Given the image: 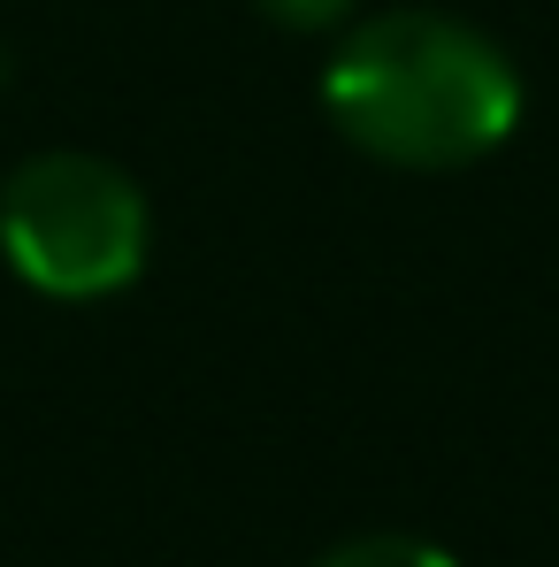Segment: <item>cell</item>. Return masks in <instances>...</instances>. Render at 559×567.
<instances>
[{
    "mask_svg": "<svg viewBox=\"0 0 559 567\" xmlns=\"http://www.w3.org/2000/svg\"><path fill=\"white\" fill-rule=\"evenodd\" d=\"M322 107L391 169H460L506 146V131L521 123V78L475 23L391 8L338 47Z\"/></svg>",
    "mask_w": 559,
    "mask_h": 567,
    "instance_id": "obj_1",
    "label": "cell"
},
{
    "mask_svg": "<svg viewBox=\"0 0 559 567\" xmlns=\"http://www.w3.org/2000/svg\"><path fill=\"white\" fill-rule=\"evenodd\" d=\"M0 254L54 299H100L146 269V199L93 154H39L0 192Z\"/></svg>",
    "mask_w": 559,
    "mask_h": 567,
    "instance_id": "obj_2",
    "label": "cell"
},
{
    "mask_svg": "<svg viewBox=\"0 0 559 567\" xmlns=\"http://www.w3.org/2000/svg\"><path fill=\"white\" fill-rule=\"evenodd\" d=\"M314 567H460V560L437 553V545H422V537H353V545L322 553Z\"/></svg>",
    "mask_w": 559,
    "mask_h": 567,
    "instance_id": "obj_3",
    "label": "cell"
},
{
    "mask_svg": "<svg viewBox=\"0 0 559 567\" xmlns=\"http://www.w3.org/2000/svg\"><path fill=\"white\" fill-rule=\"evenodd\" d=\"M261 16H277L283 31H330L353 16V0H261Z\"/></svg>",
    "mask_w": 559,
    "mask_h": 567,
    "instance_id": "obj_4",
    "label": "cell"
}]
</instances>
